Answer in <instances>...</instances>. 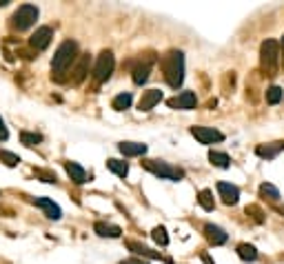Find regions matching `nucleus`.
<instances>
[{"instance_id": "obj_1", "label": "nucleus", "mask_w": 284, "mask_h": 264, "mask_svg": "<svg viewBox=\"0 0 284 264\" xmlns=\"http://www.w3.org/2000/svg\"><path fill=\"white\" fill-rule=\"evenodd\" d=\"M162 73H165V80L171 89L182 87L184 82V53L178 49H171L169 53L162 56Z\"/></svg>"}, {"instance_id": "obj_2", "label": "nucleus", "mask_w": 284, "mask_h": 264, "mask_svg": "<svg viewBox=\"0 0 284 264\" xmlns=\"http://www.w3.org/2000/svg\"><path fill=\"white\" fill-rule=\"evenodd\" d=\"M277 63H280V45L275 40H264L260 47V67L267 76H275Z\"/></svg>"}, {"instance_id": "obj_3", "label": "nucleus", "mask_w": 284, "mask_h": 264, "mask_svg": "<svg viewBox=\"0 0 284 264\" xmlns=\"http://www.w3.org/2000/svg\"><path fill=\"white\" fill-rule=\"evenodd\" d=\"M76 56H78V45L74 40H65L56 49V56L51 60V69L56 73H65L71 67V63L76 60Z\"/></svg>"}, {"instance_id": "obj_4", "label": "nucleus", "mask_w": 284, "mask_h": 264, "mask_svg": "<svg viewBox=\"0 0 284 264\" xmlns=\"http://www.w3.org/2000/svg\"><path fill=\"white\" fill-rule=\"evenodd\" d=\"M142 167L147 169L149 173H153V175H158V178H165V180L178 182V180H182V178H184V171L182 169L171 167V164H167V162H162V160H144Z\"/></svg>"}, {"instance_id": "obj_5", "label": "nucleus", "mask_w": 284, "mask_h": 264, "mask_svg": "<svg viewBox=\"0 0 284 264\" xmlns=\"http://www.w3.org/2000/svg\"><path fill=\"white\" fill-rule=\"evenodd\" d=\"M36 20H38V7L36 5H20L16 14L11 16V27L18 29V32H25Z\"/></svg>"}, {"instance_id": "obj_6", "label": "nucleus", "mask_w": 284, "mask_h": 264, "mask_svg": "<svg viewBox=\"0 0 284 264\" xmlns=\"http://www.w3.org/2000/svg\"><path fill=\"white\" fill-rule=\"evenodd\" d=\"M113 67H116L113 53L111 51H100V56L93 65V80L96 82H107L113 73Z\"/></svg>"}, {"instance_id": "obj_7", "label": "nucleus", "mask_w": 284, "mask_h": 264, "mask_svg": "<svg viewBox=\"0 0 284 264\" xmlns=\"http://www.w3.org/2000/svg\"><path fill=\"white\" fill-rule=\"evenodd\" d=\"M191 136L200 144H213V142H222L225 140V136L213 127H191Z\"/></svg>"}, {"instance_id": "obj_8", "label": "nucleus", "mask_w": 284, "mask_h": 264, "mask_svg": "<svg viewBox=\"0 0 284 264\" xmlns=\"http://www.w3.org/2000/svg\"><path fill=\"white\" fill-rule=\"evenodd\" d=\"M51 38H53V29L51 27H40V29H36V34L29 38V45H31L36 51H42V49L49 47Z\"/></svg>"}, {"instance_id": "obj_9", "label": "nucleus", "mask_w": 284, "mask_h": 264, "mask_svg": "<svg viewBox=\"0 0 284 264\" xmlns=\"http://www.w3.org/2000/svg\"><path fill=\"white\" fill-rule=\"evenodd\" d=\"M217 193H220L225 204H238V200H240V189L229 182H217Z\"/></svg>"}, {"instance_id": "obj_10", "label": "nucleus", "mask_w": 284, "mask_h": 264, "mask_svg": "<svg viewBox=\"0 0 284 264\" xmlns=\"http://www.w3.org/2000/svg\"><path fill=\"white\" fill-rule=\"evenodd\" d=\"M196 104H198V98H196V94L193 91H182L178 98H171L169 100V107H173V109H196Z\"/></svg>"}, {"instance_id": "obj_11", "label": "nucleus", "mask_w": 284, "mask_h": 264, "mask_svg": "<svg viewBox=\"0 0 284 264\" xmlns=\"http://www.w3.org/2000/svg\"><path fill=\"white\" fill-rule=\"evenodd\" d=\"M160 100H162V91L160 89H149V91L142 94L140 102H138V109H140V111H151Z\"/></svg>"}, {"instance_id": "obj_12", "label": "nucleus", "mask_w": 284, "mask_h": 264, "mask_svg": "<svg viewBox=\"0 0 284 264\" xmlns=\"http://www.w3.org/2000/svg\"><path fill=\"white\" fill-rule=\"evenodd\" d=\"M34 202H36V207H40L42 211H45V216L49 220H60V218H62V211H60V207L53 200H49V198H36Z\"/></svg>"}, {"instance_id": "obj_13", "label": "nucleus", "mask_w": 284, "mask_h": 264, "mask_svg": "<svg viewBox=\"0 0 284 264\" xmlns=\"http://www.w3.org/2000/svg\"><path fill=\"white\" fill-rule=\"evenodd\" d=\"M204 236H207V240L213 244V247H220V244H225L229 240L225 229H220V226H215V224H204Z\"/></svg>"}, {"instance_id": "obj_14", "label": "nucleus", "mask_w": 284, "mask_h": 264, "mask_svg": "<svg viewBox=\"0 0 284 264\" xmlns=\"http://www.w3.org/2000/svg\"><path fill=\"white\" fill-rule=\"evenodd\" d=\"M71 73H74V76H71V82L74 84H80L84 78H87V73H89V53H82L80 60H78V65H76V69Z\"/></svg>"}, {"instance_id": "obj_15", "label": "nucleus", "mask_w": 284, "mask_h": 264, "mask_svg": "<svg viewBox=\"0 0 284 264\" xmlns=\"http://www.w3.org/2000/svg\"><path fill=\"white\" fill-rule=\"evenodd\" d=\"M118 149L124 158H136V156H144V153H147V144H142V142H120Z\"/></svg>"}, {"instance_id": "obj_16", "label": "nucleus", "mask_w": 284, "mask_h": 264, "mask_svg": "<svg viewBox=\"0 0 284 264\" xmlns=\"http://www.w3.org/2000/svg\"><path fill=\"white\" fill-rule=\"evenodd\" d=\"M65 171H67L69 178H71V180H74L76 184H84V182H87V171H84L78 162H71V160L65 162Z\"/></svg>"}, {"instance_id": "obj_17", "label": "nucleus", "mask_w": 284, "mask_h": 264, "mask_svg": "<svg viewBox=\"0 0 284 264\" xmlns=\"http://www.w3.org/2000/svg\"><path fill=\"white\" fill-rule=\"evenodd\" d=\"M93 231L98 233L100 238H120L122 236V229L116 224H107V222H96L93 224Z\"/></svg>"}, {"instance_id": "obj_18", "label": "nucleus", "mask_w": 284, "mask_h": 264, "mask_svg": "<svg viewBox=\"0 0 284 264\" xmlns=\"http://www.w3.org/2000/svg\"><path fill=\"white\" fill-rule=\"evenodd\" d=\"M127 247H129L134 253L138 255H144V257H149V260H165V262H171L169 257H162L160 253H155V251H151L149 247H142L140 242H127Z\"/></svg>"}, {"instance_id": "obj_19", "label": "nucleus", "mask_w": 284, "mask_h": 264, "mask_svg": "<svg viewBox=\"0 0 284 264\" xmlns=\"http://www.w3.org/2000/svg\"><path fill=\"white\" fill-rule=\"evenodd\" d=\"M280 151H284V142H273V144H260L256 153L260 158H267V160H273Z\"/></svg>"}, {"instance_id": "obj_20", "label": "nucleus", "mask_w": 284, "mask_h": 264, "mask_svg": "<svg viewBox=\"0 0 284 264\" xmlns=\"http://www.w3.org/2000/svg\"><path fill=\"white\" fill-rule=\"evenodd\" d=\"M149 73H151V63H142V65H138L134 73H131V78H134V82L136 84H144L149 80Z\"/></svg>"}, {"instance_id": "obj_21", "label": "nucleus", "mask_w": 284, "mask_h": 264, "mask_svg": "<svg viewBox=\"0 0 284 264\" xmlns=\"http://www.w3.org/2000/svg\"><path fill=\"white\" fill-rule=\"evenodd\" d=\"M131 102H134V96H131L129 91H124V94H120V96L113 98L111 107L116 109V111H124V109H129V107H131Z\"/></svg>"}, {"instance_id": "obj_22", "label": "nucleus", "mask_w": 284, "mask_h": 264, "mask_svg": "<svg viewBox=\"0 0 284 264\" xmlns=\"http://www.w3.org/2000/svg\"><path fill=\"white\" fill-rule=\"evenodd\" d=\"M209 160L213 167H220V169H229V164H231V158L222 151H209Z\"/></svg>"}, {"instance_id": "obj_23", "label": "nucleus", "mask_w": 284, "mask_h": 264, "mask_svg": "<svg viewBox=\"0 0 284 264\" xmlns=\"http://www.w3.org/2000/svg\"><path fill=\"white\" fill-rule=\"evenodd\" d=\"M238 255L242 257L244 262H256V260H258V251H256V247H253V244H246V242L238 244Z\"/></svg>"}, {"instance_id": "obj_24", "label": "nucleus", "mask_w": 284, "mask_h": 264, "mask_svg": "<svg viewBox=\"0 0 284 264\" xmlns=\"http://www.w3.org/2000/svg\"><path fill=\"white\" fill-rule=\"evenodd\" d=\"M107 169H109V171H113V173L120 175V178H127V173H129V164L122 162V160H116V158L107 160Z\"/></svg>"}, {"instance_id": "obj_25", "label": "nucleus", "mask_w": 284, "mask_h": 264, "mask_svg": "<svg viewBox=\"0 0 284 264\" xmlns=\"http://www.w3.org/2000/svg\"><path fill=\"white\" fill-rule=\"evenodd\" d=\"M198 202H200V207L204 209V211H213V209H215L213 193H211L209 189H202V191L198 193Z\"/></svg>"}, {"instance_id": "obj_26", "label": "nucleus", "mask_w": 284, "mask_h": 264, "mask_svg": "<svg viewBox=\"0 0 284 264\" xmlns=\"http://www.w3.org/2000/svg\"><path fill=\"white\" fill-rule=\"evenodd\" d=\"M260 195H262V198H267L269 202H277V200H280V191H277L273 184H269V182L260 184Z\"/></svg>"}, {"instance_id": "obj_27", "label": "nucleus", "mask_w": 284, "mask_h": 264, "mask_svg": "<svg viewBox=\"0 0 284 264\" xmlns=\"http://www.w3.org/2000/svg\"><path fill=\"white\" fill-rule=\"evenodd\" d=\"M20 142L27 146H36L42 142V136L40 133H31V131H20Z\"/></svg>"}, {"instance_id": "obj_28", "label": "nucleus", "mask_w": 284, "mask_h": 264, "mask_svg": "<svg viewBox=\"0 0 284 264\" xmlns=\"http://www.w3.org/2000/svg\"><path fill=\"white\" fill-rule=\"evenodd\" d=\"M151 238H153L155 244H160V247H167V244H169V236H167L165 226H155V229L151 231Z\"/></svg>"}, {"instance_id": "obj_29", "label": "nucleus", "mask_w": 284, "mask_h": 264, "mask_svg": "<svg viewBox=\"0 0 284 264\" xmlns=\"http://www.w3.org/2000/svg\"><path fill=\"white\" fill-rule=\"evenodd\" d=\"M282 98H284V91H282L280 87H275V84H273V87L267 89V102H269V104H277V102L282 100Z\"/></svg>"}, {"instance_id": "obj_30", "label": "nucleus", "mask_w": 284, "mask_h": 264, "mask_svg": "<svg viewBox=\"0 0 284 264\" xmlns=\"http://www.w3.org/2000/svg\"><path fill=\"white\" fill-rule=\"evenodd\" d=\"M0 160H3L7 167H16L18 162H20V158L16 156V153H11V151H7V149H0Z\"/></svg>"}, {"instance_id": "obj_31", "label": "nucleus", "mask_w": 284, "mask_h": 264, "mask_svg": "<svg viewBox=\"0 0 284 264\" xmlns=\"http://www.w3.org/2000/svg\"><path fill=\"white\" fill-rule=\"evenodd\" d=\"M36 175L42 178V182H49V184H56L58 182L56 173H49V171H36Z\"/></svg>"}, {"instance_id": "obj_32", "label": "nucleus", "mask_w": 284, "mask_h": 264, "mask_svg": "<svg viewBox=\"0 0 284 264\" xmlns=\"http://www.w3.org/2000/svg\"><path fill=\"white\" fill-rule=\"evenodd\" d=\"M249 213H251V216H253V220H256V222H262V211H260V209L258 207H246V216H249Z\"/></svg>"}, {"instance_id": "obj_33", "label": "nucleus", "mask_w": 284, "mask_h": 264, "mask_svg": "<svg viewBox=\"0 0 284 264\" xmlns=\"http://www.w3.org/2000/svg\"><path fill=\"white\" fill-rule=\"evenodd\" d=\"M9 138V131H7V127H5V120L0 118V140H7Z\"/></svg>"}, {"instance_id": "obj_34", "label": "nucleus", "mask_w": 284, "mask_h": 264, "mask_svg": "<svg viewBox=\"0 0 284 264\" xmlns=\"http://www.w3.org/2000/svg\"><path fill=\"white\" fill-rule=\"evenodd\" d=\"M120 264H149V262H142V260H138V257H129V260H122Z\"/></svg>"}, {"instance_id": "obj_35", "label": "nucleus", "mask_w": 284, "mask_h": 264, "mask_svg": "<svg viewBox=\"0 0 284 264\" xmlns=\"http://www.w3.org/2000/svg\"><path fill=\"white\" fill-rule=\"evenodd\" d=\"M200 257H202V262H204V264H215V262H213V260H211V257H209L207 253H202Z\"/></svg>"}, {"instance_id": "obj_36", "label": "nucleus", "mask_w": 284, "mask_h": 264, "mask_svg": "<svg viewBox=\"0 0 284 264\" xmlns=\"http://www.w3.org/2000/svg\"><path fill=\"white\" fill-rule=\"evenodd\" d=\"M280 49H282V51H280V56H282V63H284V36H282V42H280Z\"/></svg>"}, {"instance_id": "obj_37", "label": "nucleus", "mask_w": 284, "mask_h": 264, "mask_svg": "<svg viewBox=\"0 0 284 264\" xmlns=\"http://www.w3.org/2000/svg\"><path fill=\"white\" fill-rule=\"evenodd\" d=\"M9 3V0H0V7H5V5H7Z\"/></svg>"}]
</instances>
